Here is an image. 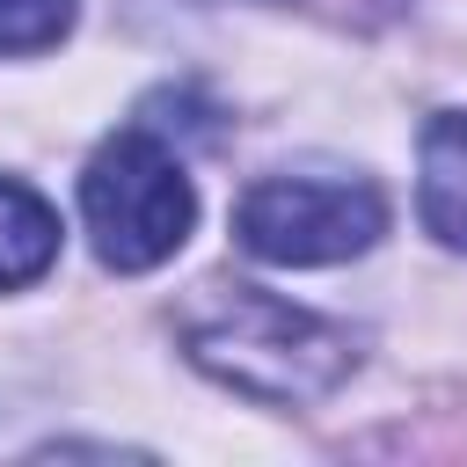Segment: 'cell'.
Returning <instances> with one entry per match:
<instances>
[{
  "mask_svg": "<svg viewBox=\"0 0 467 467\" xmlns=\"http://www.w3.org/2000/svg\"><path fill=\"white\" fill-rule=\"evenodd\" d=\"M416 204H423V226L467 255V109H438L423 124V146H416Z\"/></svg>",
  "mask_w": 467,
  "mask_h": 467,
  "instance_id": "4",
  "label": "cell"
},
{
  "mask_svg": "<svg viewBox=\"0 0 467 467\" xmlns=\"http://www.w3.org/2000/svg\"><path fill=\"white\" fill-rule=\"evenodd\" d=\"M51 263H58V212L29 182L0 175V292L36 285Z\"/></svg>",
  "mask_w": 467,
  "mask_h": 467,
  "instance_id": "5",
  "label": "cell"
},
{
  "mask_svg": "<svg viewBox=\"0 0 467 467\" xmlns=\"http://www.w3.org/2000/svg\"><path fill=\"white\" fill-rule=\"evenodd\" d=\"M73 29V0H0V58L51 51Z\"/></svg>",
  "mask_w": 467,
  "mask_h": 467,
  "instance_id": "6",
  "label": "cell"
},
{
  "mask_svg": "<svg viewBox=\"0 0 467 467\" xmlns=\"http://www.w3.org/2000/svg\"><path fill=\"white\" fill-rule=\"evenodd\" d=\"M387 234V197L365 175H263L234 204V241L255 263L321 270L350 263Z\"/></svg>",
  "mask_w": 467,
  "mask_h": 467,
  "instance_id": "3",
  "label": "cell"
},
{
  "mask_svg": "<svg viewBox=\"0 0 467 467\" xmlns=\"http://www.w3.org/2000/svg\"><path fill=\"white\" fill-rule=\"evenodd\" d=\"M80 219L102 270H153L197 226V190L153 124H124L80 168Z\"/></svg>",
  "mask_w": 467,
  "mask_h": 467,
  "instance_id": "2",
  "label": "cell"
},
{
  "mask_svg": "<svg viewBox=\"0 0 467 467\" xmlns=\"http://www.w3.org/2000/svg\"><path fill=\"white\" fill-rule=\"evenodd\" d=\"M175 336H182V358L197 372H212L219 387L270 401V409L321 401L358 365V336L343 321L292 306L263 285H234V277H204L175 306Z\"/></svg>",
  "mask_w": 467,
  "mask_h": 467,
  "instance_id": "1",
  "label": "cell"
}]
</instances>
